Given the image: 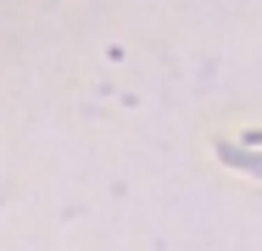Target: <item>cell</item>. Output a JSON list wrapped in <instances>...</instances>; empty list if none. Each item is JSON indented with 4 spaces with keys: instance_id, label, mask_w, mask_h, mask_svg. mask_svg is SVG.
<instances>
[{
    "instance_id": "obj_1",
    "label": "cell",
    "mask_w": 262,
    "mask_h": 251,
    "mask_svg": "<svg viewBox=\"0 0 262 251\" xmlns=\"http://www.w3.org/2000/svg\"><path fill=\"white\" fill-rule=\"evenodd\" d=\"M223 151V162H234V168H251V173H262V151H234V145H217Z\"/></svg>"
}]
</instances>
